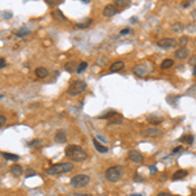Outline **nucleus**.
Returning <instances> with one entry per match:
<instances>
[{"label":"nucleus","instance_id":"2eb2a0df","mask_svg":"<svg viewBox=\"0 0 196 196\" xmlns=\"http://www.w3.org/2000/svg\"><path fill=\"white\" fill-rule=\"evenodd\" d=\"M92 141H93V145H94V148H96V150L99 152V153H107L108 152V148L106 147V145H102L97 139H93Z\"/></svg>","mask_w":196,"mask_h":196},{"label":"nucleus","instance_id":"c9c22d12","mask_svg":"<svg viewBox=\"0 0 196 196\" xmlns=\"http://www.w3.org/2000/svg\"><path fill=\"white\" fill-rule=\"evenodd\" d=\"M149 173H150V174L157 173V168H156V165H150V166H149Z\"/></svg>","mask_w":196,"mask_h":196},{"label":"nucleus","instance_id":"f257e3e1","mask_svg":"<svg viewBox=\"0 0 196 196\" xmlns=\"http://www.w3.org/2000/svg\"><path fill=\"white\" fill-rule=\"evenodd\" d=\"M64 153L73 162H84L85 159L88 158V153H86L80 145H68V147L65 148Z\"/></svg>","mask_w":196,"mask_h":196},{"label":"nucleus","instance_id":"de8ad7c7","mask_svg":"<svg viewBox=\"0 0 196 196\" xmlns=\"http://www.w3.org/2000/svg\"><path fill=\"white\" fill-rule=\"evenodd\" d=\"M0 97H2V96H0Z\"/></svg>","mask_w":196,"mask_h":196},{"label":"nucleus","instance_id":"49530a36","mask_svg":"<svg viewBox=\"0 0 196 196\" xmlns=\"http://www.w3.org/2000/svg\"><path fill=\"white\" fill-rule=\"evenodd\" d=\"M72 196H88V195H72Z\"/></svg>","mask_w":196,"mask_h":196},{"label":"nucleus","instance_id":"1a4fd4ad","mask_svg":"<svg viewBox=\"0 0 196 196\" xmlns=\"http://www.w3.org/2000/svg\"><path fill=\"white\" fill-rule=\"evenodd\" d=\"M128 158L135 163H141L144 162V156L140 153L139 150H131L128 153Z\"/></svg>","mask_w":196,"mask_h":196},{"label":"nucleus","instance_id":"9d476101","mask_svg":"<svg viewBox=\"0 0 196 196\" xmlns=\"http://www.w3.org/2000/svg\"><path fill=\"white\" fill-rule=\"evenodd\" d=\"M102 13H103L105 17H113V16H115V14L118 13V8L114 4H107L103 8Z\"/></svg>","mask_w":196,"mask_h":196},{"label":"nucleus","instance_id":"a211bd4d","mask_svg":"<svg viewBox=\"0 0 196 196\" xmlns=\"http://www.w3.org/2000/svg\"><path fill=\"white\" fill-rule=\"evenodd\" d=\"M124 67H126V64L123 63V62H120V60H118V62H114L110 65V71L111 72H119V71H122Z\"/></svg>","mask_w":196,"mask_h":196},{"label":"nucleus","instance_id":"ea45409f","mask_svg":"<svg viewBox=\"0 0 196 196\" xmlns=\"http://www.w3.org/2000/svg\"><path fill=\"white\" fill-rule=\"evenodd\" d=\"M182 150V147H177V148H174L173 149V153H178V152Z\"/></svg>","mask_w":196,"mask_h":196},{"label":"nucleus","instance_id":"37998d69","mask_svg":"<svg viewBox=\"0 0 196 196\" xmlns=\"http://www.w3.org/2000/svg\"><path fill=\"white\" fill-rule=\"evenodd\" d=\"M191 17H192V18H196V9H195V11H192V13H191Z\"/></svg>","mask_w":196,"mask_h":196},{"label":"nucleus","instance_id":"f704fd0d","mask_svg":"<svg viewBox=\"0 0 196 196\" xmlns=\"http://www.w3.org/2000/svg\"><path fill=\"white\" fill-rule=\"evenodd\" d=\"M122 123V119H118V120H111V122H108V127H111L114 124H120Z\"/></svg>","mask_w":196,"mask_h":196},{"label":"nucleus","instance_id":"423d86ee","mask_svg":"<svg viewBox=\"0 0 196 196\" xmlns=\"http://www.w3.org/2000/svg\"><path fill=\"white\" fill-rule=\"evenodd\" d=\"M141 133L144 137H149V139H153V137H159L162 136V131L157 128V127H148L141 131Z\"/></svg>","mask_w":196,"mask_h":196},{"label":"nucleus","instance_id":"2f4dec72","mask_svg":"<svg viewBox=\"0 0 196 196\" xmlns=\"http://www.w3.org/2000/svg\"><path fill=\"white\" fill-rule=\"evenodd\" d=\"M41 144H42L41 140H33V141L29 143V148H34L35 145H41Z\"/></svg>","mask_w":196,"mask_h":196},{"label":"nucleus","instance_id":"c756f323","mask_svg":"<svg viewBox=\"0 0 196 196\" xmlns=\"http://www.w3.org/2000/svg\"><path fill=\"white\" fill-rule=\"evenodd\" d=\"M187 42H188V37L183 35V37H180V39H179V45H182V47H186Z\"/></svg>","mask_w":196,"mask_h":196},{"label":"nucleus","instance_id":"f03ea898","mask_svg":"<svg viewBox=\"0 0 196 196\" xmlns=\"http://www.w3.org/2000/svg\"><path fill=\"white\" fill-rule=\"evenodd\" d=\"M75 169V165L72 162H60V163H55L46 170L47 175H60V174L69 173Z\"/></svg>","mask_w":196,"mask_h":196},{"label":"nucleus","instance_id":"c85d7f7f","mask_svg":"<svg viewBox=\"0 0 196 196\" xmlns=\"http://www.w3.org/2000/svg\"><path fill=\"white\" fill-rule=\"evenodd\" d=\"M114 5L115 7H127V5H129V2H126V0H115Z\"/></svg>","mask_w":196,"mask_h":196},{"label":"nucleus","instance_id":"c03bdc74","mask_svg":"<svg viewBox=\"0 0 196 196\" xmlns=\"http://www.w3.org/2000/svg\"><path fill=\"white\" fill-rule=\"evenodd\" d=\"M131 196H143V195H140V193H132Z\"/></svg>","mask_w":196,"mask_h":196},{"label":"nucleus","instance_id":"4c0bfd02","mask_svg":"<svg viewBox=\"0 0 196 196\" xmlns=\"http://www.w3.org/2000/svg\"><path fill=\"white\" fill-rule=\"evenodd\" d=\"M5 65H7V62H5V59H4V58H0V69H2V68H4Z\"/></svg>","mask_w":196,"mask_h":196},{"label":"nucleus","instance_id":"9b49d317","mask_svg":"<svg viewBox=\"0 0 196 196\" xmlns=\"http://www.w3.org/2000/svg\"><path fill=\"white\" fill-rule=\"evenodd\" d=\"M174 55H175L177 59H179V60H184V59H187V58L190 56V50H188L187 47H180V48L177 50Z\"/></svg>","mask_w":196,"mask_h":196},{"label":"nucleus","instance_id":"6e6552de","mask_svg":"<svg viewBox=\"0 0 196 196\" xmlns=\"http://www.w3.org/2000/svg\"><path fill=\"white\" fill-rule=\"evenodd\" d=\"M175 45H177V42L174 38H163V39H159L157 42V46L161 47V48H165V50L175 47Z\"/></svg>","mask_w":196,"mask_h":196},{"label":"nucleus","instance_id":"aec40b11","mask_svg":"<svg viewBox=\"0 0 196 196\" xmlns=\"http://www.w3.org/2000/svg\"><path fill=\"white\" fill-rule=\"evenodd\" d=\"M35 76L38 78H46L48 76V71L45 67H39V68L35 69Z\"/></svg>","mask_w":196,"mask_h":196},{"label":"nucleus","instance_id":"ddd939ff","mask_svg":"<svg viewBox=\"0 0 196 196\" xmlns=\"http://www.w3.org/2000/svg\"><path fill=\"white\" fill-rule=\"evenodd\" d=\"M11 174L14 177V178H18L21 177L24 174V169H23V166H20V165H12L11 166Z\"/></svg>","mask_w":196,"mask_h":196},{"label":"nucleus","instance_id":"4468645a","mask_svg":"<svg viewBox=\"0 0 196 196\" xmlns=\"http://www.w3.org/2000/svg\"><path fill=\"white\" fill-rule=\"evenodd\" d=\"M147 120L150 123L152 126H158V124H161V123L163 122V119L162 118H159L158 115H153V114H150V115H148V118H147Z\"/></svg>","mask_w":196,"mask_h":196},{"label":"nucleus","instance_id":"e433bc0d","mask_svg":"<svg viewBox=\"0 0 196 196\" xmlns=\"http://www.w3.org/2000/svg\"><path fill=\"white\" fill-rule=\"evenodd\" d=\"M129 32H131V29L126 28V29H123V30H120V35H127V34H129Z\"/></svg>","mask_w":196,"mask_h":196},{"label":"nucleus","instance_id":"5701e85b","mask_svg":"<svg viewBox=\"0 0 196 196\" xmlns=\"http://www.w3.org/2000/svg\"><path fill=\"white\" fill-rule=\"evenodd\" d=\"M114 115H118V113L115 111V110H110V111H107L106 114H102L101 117H98L99 119H108V118H113Z\"/></svg>","mask_w":196,"mask_h":196},{"label":"nucleus","instance_id":"58836bf2","mask_svg":"<svg viewBox=\"0 0 196 196\" xmlns=\"http://www.w3.org/2000/svg\"><path fill=\"white\" fill-rule=\"evenodd\" d=\"M188 63H190L191 65H195V67H196V55H195V56H192L191 59L188 60Z\"/></svg>","mask_w":196,"mask_h":196},{"label":"nucleus","instance_id":"f8f14e48","mask_svg":"<svg viewBox=\"0 0 196 196\" xmlns=\"http://www.w3.org/2000/svg\"><path fill=\"white\" fill-rule=\"evenodd\" d=\"M51 16H53V18L56 21V23H67V21H68V18L64 16L60 9H54L51 12Z\"/></svg>","mask_w":196,"mask_h":196},{"label":"nucleus","instance_id":"79ce46f5","mask_svg":"<svg viewBox=\"0 0 196 196\" xmlns=\"http://www.w3.org/2000/svg\"><path fill=\"white\" fill-rule=\"evenodd\" d=\"M3 16H4L5 18H7V17H8V18H11V17H12V13H4Z\"/></svg>","mask_w":196,"mask_h":196},{"label":"nucleus","instance_id":"f3484780","mask_svg":"<svg viewBox=\"0 0 196 196\" xmlns=\"http://www.w3.org/2000/svg\"><path fill=\"white\" fill-rule=\"evenodd\" d=\"M14 35L18 38H25V37H29V35H30V30H29L28 28H21L18 30L14 32Z\"/></svg>","mask_w":196,"mask_h":196},{"label":"nucleus","instance_id":"473e14b6","mask_svg":"<svg viewBox=\"0 0 196 196\" xmlns=\"http://www.w3.org/2000/svg\"><path fill=\"white\" fill-rule=\"evenodd\" d=\"M46 3L48 5H55V4H60L62 2H60V0H46Z\"/></svg>","mask_w":196,"mask_h":196},{"label":"nucleus","instance_id":"7ed1b4c3","mask_svg":"<svg viewBox=\"0 0 196 196\" xmlns=\"http://www.w3.org/2000/svg\"><path fill=\"white\" fill-rule=\"evenodd\" d=\"M105 177L108 182H113V183L119 182L123 177V169L120 166H110V168L106 170Z\"/></svg>","mask_w":196,"mask_h":196},{"label":"nucleus","instance_id":"412c9836","mask_svg":"<svg viewBox=\"0 0 196 196\" xmlns=\"http://www.w3.org/2000/svg\"><path fill=\"white\" fill-rule=\"evenodd\" d=\"M174 65V60L173 59H165L162 63H161V65H159V68L161 69H169V68H171Z\"/></svg>","mask_w":196,"mask_h":196},{"label":"nucleus","instance_id":"393cba45","mask_svg":"<svg viewBox=\"0 0 196 196\" xmlns=\"http://www.w3.org/2000/svg\"><path fill=\"white\" fill-rule=\"evenodd\" d=\"M86 68H88V63H86V62H81L80 64H77L76 72H77V73H81V72H84Z\"/></svg>","mask_w":196,"mask_h":196},{"label":"nucleus","instance_id":"dca6fc26","mask_svg":"<svg viewBox=\"0 0 196 196\" xmlns=\"http://www.w3.org/2000/svg\"><path fill=\"white\" fill-rule=\"evenodd\" d=\"M187 175H188V171H187V170H177L175 173L173 174L171 179H173V180H182V179H184Z\"/></svg>","mask_w":196,"mask_h":196},{"label":"nucleus","instance_id":"6ab92c4d","mask_svg":"<svg viewBox=\"0 0 196 196\" xmlns=\"http://www.w3.org/2000/svg\"><path fill=\"white\" fill-rule=\"evenodd\" d=\"M55 141L59 143V144H64L65 141H67V135H65L63 131H58V132L55 133Z\"/></svg>","mask_w":196,"mask_h":196},{"label":"nucleus","instance_id":"72a5a7b5","mask_svg":"<svg viewBox=\"0 0 196 196\" xmlns=\"http://www.w3.org/2000/svg\"><path fill=\"white\" fill-rule=\"evenodd\" d=\"M5 123H7V118L4 117V115H0V128H2Z\"/></svg>","mask_w":196,"mask_h":196},{"label":"nucleus","instance_id":"4be33fe9","mask_svg":"<svg viewBox=\"0 0 196 196\" xmlns=\"http://www.w3.org/2000/svg\"><path fill=\"white\" fill-rule=\"evenodd\" d=\"M2 156H3L5 159H8V161H17V159L20 158V156L13 154V153H7V152H3Z\"/></svg>","mask_w":196,"mask_h":196},{"label":"nucleus","instance_id":"cd10ccee","mask_svg":"<svg viewBox=\"0 0 196 196\" xmlns=\"http://www.w3.org/2000/svg\"><path fill=\"white\" fill-rule=\"evenodd\" d=\"M76 63L75 62H71V63H67L65 64V71L67 72H73L75 71V67H76Z\"/></svg>","mask_w":196,"mask_h":196},{"label":"nucleus","instance_id":"0eeeda50","mask_svg":"<svg viewBox=\"0 0 196 196\" xmlns=\"http://www.w3.org/2000/svg\"><path fill=\"white\" fill-rule=\"evenodd\" d=\"M150 71H152V67H150V65L148 67V64L141 63V64H137L136 67L133 68V73L137 75V76H140V77H143V76H147Z\"/></svg>","mask_w":196,"mask_h":196},{"label":"nucleus","instance_id":"a878e982","mask_svg":"<svg viewBox=\"0 0 196 196\" xmlns=\"http://www.w3.org/2000/svg\"><path fill=\"white\" fill-rule=\"evenodd\" d=\"M93 24V20L88 18L86 21H84V24H76V28H80V29H85V28H88Z\"/></svg>","mask_w":196,"mask_h":196},{"label":"nucleus","instance_id":"bb28decb","mask_svg":"<svg viewBox=\"0 0 196 196\" xmlns=\"http://www.w3.org/2000/svg\"><path fill=\"white\" fill-rule=\"evenodd\" d=\"M171 29H173V30L175 32V33H180V32L183 30V25L180 24V23H175V24L171 25Z\"/></svg>","mask_w":196,"mask_h":196},{"label":"nucleus","instance_id":"39448f33","mask_svg":"<svg viewBox=\"0 0 196 196\" xmlns=\"http://www.w3.org/2000/svg\"><path fill=\"white\" fill-rule=\"evenodd\" d=\"M86 89V83L84 80H76L71 84L69 89H68V94L69 96H78V94H81L84 90Z\"/></svg>","mask_w":196,"mask_h":196},{"label":"nucleus","instance_id":"a18cd8bd","mask_svg":"<svg viewBox=\"0 0 196 196\" xmlns=\"http://www.w3.org/2000/svg\"><path fill=\"white\" fill-rule=\"evenodd\" d=\"M193 76L196 77V67H193Z\"/></svg>","mask_w":196,"mask_h":196},{"label":"nucleus","instance_id":"b1692460","mask_svg":"<svg viewBox=\"0 0 196 196\" xmlns=\"http://www.w3.org/2000/svg\"><path fill=\"white\" fill-rule=\"evenodd\" d=\"M179 141H182V143H187L188 145H191L192 143H193V136H191V135H184V136H182L179 139Z\"/></svg>","mask_w":196,"mask_h":196},{"label":"nucleus","instance_id":"7c9ffc66","mask_svg":"<svg viewBox=\"0 0 196 196\" xmlns=\"http://www.w3.org/2000/svg\"><path fill=\"white\" fill-rule=\"evenodd\" d=\"M25 175L29 178V177H34V175H37V173H35L33 169H28L26 173H25Z\"/></svg>","mask_w":196,"mask_h":196},{"label":"nucleus","instance_id":"20e7f679","mask_svg":"<svg viewBox=\"0 0 196 196\" xmlns=\"http://www.w3.org/2000/svg\"><path fill=\"white\" fill-rule=\"evenodd\" d=\"M69 183L75 188H84L90 183V178L88 175H85V174H78V175H75L73 178H71Z\"/></svg>","mask_w":196,"mask_h":196},{"label":"nucleus","instance_id":"a19ab883","mask_svg":"<svg viewBox=\"0 0 196 196\" xmlns=\"http://www.w3.org/2000/svg\"><path fill=\"white\" fill-rule=\"evenodd\" d=\"M157 196H173V195H170V193H168V192H159Z\"/></svg>","mask_w":196,"mask_h":196}]
</instances>
